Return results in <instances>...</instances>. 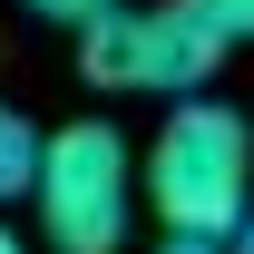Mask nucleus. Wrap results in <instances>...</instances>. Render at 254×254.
I'll return each mask as SVG.
<instances>
[{"mask_svg":"<svg viewBox=\"0 0 254 254\" xmlns=\"http://www.w3.org/2000/svg\"><path fill=\"white\" fill-rule=\"evenodd\" d=\"M39 235L59 254H118L137 225V147L108 118H68L39 137Z\"/></svg>","mask_w":254,"mask_h":254,"instance_id":"7ed1b4c3","label":"nucleus"},{"mask_svg":"<svg viewBox=\"0 0 254 254\" xmlns=\"http://www.w3.org/2000/svg\"><path fill=\"white\" fill-rule=\"evenodd\" d=\"M235 39L215 30V10L205 0H118V10H98L88 30H78V78L98 88H147V98H195L205 78L225 68Z\"/></svg>","mask_w":254,"mask_h":254,"instance_id":"f03ea898","label":"nucleus"},{"mask_svg":"<svg viewBox=\"0 0 254 254\" xmlns=\"http://www.w3.org/2000/svg\"><path fill=\"white\" fill-rule=\"evenodd\" d=\"M0 254H30V245H20V235H10V225H0Z\"/></svg>","mask_w":254,"mask_h":254,"instance_id":"1a4fd4ad","label":"nucleus"},{"mask_svg":"<svg viewBox=\"0 0 254 254\" xmlns=\"http://www.w3.org/2000/svg\"><path fill=\"white\" fill-rule=\"evenodd\" d=\"M30 176H39V127L20 118V108H0V205L30 195Z\"/></svg>","mask_w":254,"mask_h":254,"instance_id":"20e7f679","label":"nucleus"},{"mask_svg":"<svg viewBox=\"0 0 254 254\" xmlns=\"http://www.w3.org/2000/svg\"><path fill=\"white\" fill-rule=\"evenodd\" d=\"M205 10H215V30H225V39H254V0H205Z\"/></svg>","mask_w":254,"mask_h":254,"instance_id":"423d86ee","label":"nucleus"},{"mask_svg":"<svg viewBox=\"0 0 254 254\" xmlns=\"http://www.w3.org/2000/svg\"><path fill=\"white\" fill-rule=\"evenodd\" d=\"M137 195L166 235H205L235 245V225L254 215V127L225 98H166L157 137L137 147Z\"/></svg>","mask_w":254,"mask_h":254,"instance_id":"f257e3e1","label":"nucleus"},{"mask_svg":"<svg viewBox=\"0 0 254 254\" xmlns=\"http://www.w3.org/2000/svg\"><path fill=\"white\" fill-rule=\"evenodd\" d=\"M20 10H30V20H68V30H88L98 10H118V0H20Z\"/></svg>","mask_w":254,"mask_h":254,"instance_id":"39448f33","label":"nucleus"},{"mask_svg":"<svg viewBox=\"0 0 254 254\" xmlns=\"http://www.w3.org/2000/svg\"><path fill=\"white\" fill-rule=\"evenodd\" d=\"M225 254H254V215H245V225H235V245H225Z\"/></svg>","mask_w":254,"mask_h":254,"instance_id":"6e6552de","label":"nucleus"},{"mask_svg":"<svg viewBox=\"0 0 254 254\" xmlns=\"http://www.w3.org/2000/svg\"><path fill=\"white\" fill-rule=\"evenodd\" d=\"M157 254H225V245H205V235H166Z\"/></svg>","mask_w":254,"mask_h":254,"instance_id":"0eeeda50","label":"nucleus"}]
</instances>
